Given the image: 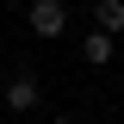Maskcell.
<instances>
[{
	"mask_svg": "<svg viewBox=\"0 0 124 124\" xmlns=\"http://www.w3.org/2000/svg\"><path fill=\"white\" fill-rule=\"evenodd\" d=\"M37 99H44V87H37V75H13V81H6V106H13V112H31Z\"/></svg>",
	"mask_w": 124,
	"mask_h": 124,
	"instance_id": "3957f363",
	"label": "cell"
},
{
	"mask_svg": "<svg viewBox=\"0 0 124 124\" xmlns=\"http://www.w3.org/2000/svg\"><path fill=\"white\" fill-rule=\"evenodd\" d=\"M31 31H37V37H62V31H68V6H62V0H31Z\"/></svg>",
	"mask_w": 124,
	"mask_h": 124,
	"instance_id": "6da1fadb",
	"label": "cell"
},
{
	"mask_svg": "<svg viewBox=\"0 0 124 124\" xmlns=\"http://www.w3.org/2000/svg\"><path fill=\"white\" fill-rule=\"evenodd\" d=\"M50 124H75V118H50Z\"/></svg>",
	"mask_w": 124,
	"mask_h": 124,
	"instance_id": "5b68a950",
	"label": "cell"
},
{
	"mask_svg": "<svg viewBox=\"0 0 124 124\" xmlns=\"http://www.w3.org/2000/svg\"><path fill=\"white\" fill-rule=\"evenodd\" d=\"M93 25L118 37V31H124V0H93Z\"/></svg>",
	"mask_w": 124,
	"mask_h": 124,
	"instance_id": "277c9868",
	"label": "cell"
},
{
	"mask_svg": "<svg viewBox=\"0 0 124 124\" xmlns=\"http://www.w3.org/2000/svg\"><path fill=\"white\" fill-rule=\"evenodd\" d=\"M112 56H118V37H112V31H93V37H81V62H87V68H106Z\"/></svg>",
	"mask_w": 124,
	"mask_h": 124,
	"instance_id": "7a4b0ae2",
	"label": "cell"
}]
</instances>
